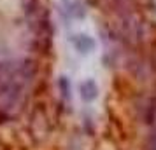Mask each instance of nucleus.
Returning <instances> with one entry per match:
<instances>
[{"instance_id":"nucleus-4","label":"nucleus","mask_w":156,"mask_h":150,"mask_svg":"<svg viewBox=\"0 0 156 150\" xmlns=\"http://www.w3.org/2000/svg\"><path fill=\"white\" fill-rule=\"evenodd\" d=\"M21 4H23L25 14L28 16L30 19L39 14V0H21Z\"/></svg>"},{"instance_id":"nucleus-1","label":"nucleus","mask_w":156,"mask_h":150,"mask_svg":"<svg viewBox=\"0 0 156 150\" xmlns=\"http://www.w3.org/2000/svg\"><path fill=\"white\" fill-rule=\"evenodd\" d=\"M60 12L65 19H83L86 16V5L81 0H62Z\"/></svg>"},{"instance_id":"nucleus-2","label":"nucleus","mask_w":156,"mask_h":150,"mask_svg":"<svg viewBox=\"0 0 156 150\" xmlns=\"http://www.w3.org/2000/svg\"><path fill=\"white\" fill-rule=\"evenodd\" d=\"M70 40H72V45L76 47V51L81 52V54H90L97 45L93 37H90L88 33H76V35H72Z\"/></svg>"},{"instance_id":"nucleus-3","label":"nucleus","mask_w":156,"mask_h":150,"mask_svg":"<svg viewBox=\"0 0 156 150\" xmlns=\"http://www.w3.org/2000/svg\"><path fill=\"white\" fill-rule=\"evenodd\" d=\"M79 93H81V98L84 101H93V100H97V96H98V87L95 84V80L88 79L79 86Z\"/></svg>"},{"instance_id":"nucleus-5","label":"nucleus","mask_w":156,"mask_h":150,"mask_svg":"<svg viewBox=\"0 0 156 150\" xmlns=\"http://www.w3.org/2000/svg\"><path fill=\"white\" fill-rule=\"evenodd\" d=\"M58 87H60L62 96H63L65 100H70V82H69L67 77H60V80H58Z\"/></svg>"}]
</instances>
